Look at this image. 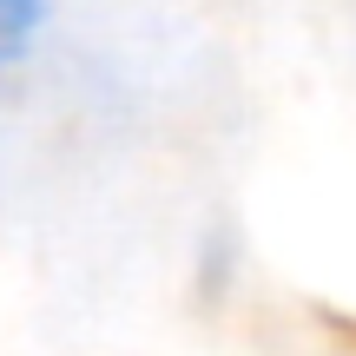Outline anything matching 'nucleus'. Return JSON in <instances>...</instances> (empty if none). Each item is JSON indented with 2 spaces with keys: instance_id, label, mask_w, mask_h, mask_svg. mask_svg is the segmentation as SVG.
<instances>
[{
  "instance_id": "f257e3e1",
  "label": "nucleus",
  "mask_w": 356,
  "mask_h": 356,
  "mask_svg": "<svg viewBox=\"0 0 356 356\" xmlns=\"http://www.w3.org/2000/svg\"><path fill=\"white\" fill-rule=\"evenodd\" d=\"M53 26V0H0V79L20 73Z\"/></svg>"
}]
</instances>
